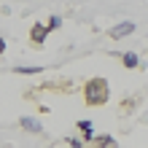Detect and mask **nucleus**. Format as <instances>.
<instances>
[{
    "label": "nucleus",
    "mask_w": 148,
    "mask_h": 148,
    "mask_svg": "<svg viewBox=\"0 0 148 148\" xmlns=\"http://www.w3.org/2000/svg\"><path fill=\"white\" fill-rule=\"evenodd\" d=\"M84 97L89 105H105L108 102V81L105 78H92L84 86Z\"/></svg>",
    "instance_id": "f257e3e1"
},
{
    "label": "nucleus",
    "mask_w": 148,
    "mask_h": 148,
    "mask_svg": "<svg viewBox=\"0 0 148 148\" xmlns=\"http://www.w3.org/2000/svg\"><path fill=\"white\" fill-rule=\"evenodd\" d=\"M132 32H135V22H119L116 24V27H113L110 30V38H127V35H132Z\"/></svg>",
    "instance_id": "f03ea898"
},
{
    "label": "nucleus",
    "mask_w": 148,
    "mask_h": 148,
    "mask_svg": "<svg viewBox=\"0 0 148 148\" xmlns=\"http://www.w3.org/2000/svg\"><path fill=\"white\" fill-rule=\"evenodd\" d=\"M49 32H51V30L46 27V24H32V30H30V40L40 46V43L46 40V35H49Z\"/></svg>",
    "instance_id": "7ed1b4c3"
},
{
    "label": "nucleus",
    "mask_w": 148,
    "mask_h": 148,
    "mask_svg": "<svg viewBox=\"0 0 148 148\" xmlns=\"http://www.w3.org/2000/svg\"><path fill=\"white\" fill-rule=\"evenodd\" d=\"M19 124H22L24 129H27V132H43V127H40V121H38V119H30V116H24V119L19 121Z\"/></svg>",
    "instance_id": "20e7f679"
},
{
    "label": "nucleus",
    "mask_w": 148,
    "mask_h": 148,
    "mask_svg": "<svg viewBox=\"0 0 148 148\" xmlns=\"http://www.w3.org/2000/svg\"><path fill=\"white\" fill-rule=\"evenodd\" d=\"M94 145H97V148H119L110 135H97V137H94Z\"/></svg>",
    "instance_id": "39448f33"
},
{
    "label": "nucleus",
    "mask_w": 148,
    "mask_h": 148,
    "mask_svg": "<svg viewBox=\"0 0 148 148\" xmlns=\"http://www.w3.org/2000/svg\"><path fill=\"white\" fill-rule=\"evenodd\" d=\"M78 129L84 132V137H86V140H94V137H97V135H94V127H92V121H78Z\"/></svg>",
    "instance_id": "423d86ee"
},
{
    "label": "nucleus",
    "mask_w": 148,
    "mask_h": 148,
    "mask_svg": "<svg viewBox=\"0 0 148 148\" xmlns=\"http://www.w3.org/2000/svg\"><path fill=\"white\" fill-rule=\"evenodd\" d=\"M121 62H124V67H137V65H140V59H137L135 51H127V54L121 57Z\"/></svg>",
    "instance_id": "0eeeda50"
},
{
    "label": "nucleus",
    "mask_w": 148,
    "mask_h": 148,
    "mask_svg": "<svg viewBox=\"0 0 148 148\" xmlns=\"http://www.w3.org/2000/svg\"><path fill=\"white\" fill-rule=\"evenodd\" d=\"M43 70V67H35V65H32V67H16V73H22V75H32V73H40Z\"/></svg>",
    "instance_id": "6e6552de"
},
{
    "label": "nucleus",
    "mask_w": 148,
    "mask_h": 148,
    "mask_svg": "<svg viewBox=\"0 0 148 148\" xmlns=\"http://www.w3.org/2000/svg\"><path fill=\"white\" fill-rule=\"evenodd\" d=\"M59 24H62V16H51L46 27H49V30H59Z\"/></svg>",
    "instance_id": "1a4fd4ad"
},
{
    "label": "nucleus",
    "mask_w": 148,
    "mask_h": 148,
    "mask_svg": "<svg viewBox=\"0 0 148 148\" xmlns=\"http://www.w3.org/2000/svg\"><path fill=\"white\" fill-rule=\"evenodd\" d=\"M67 145H70V148H81L84 143H81V140H78V137H67Z\"/></svg>",
    "instance_id": "9d476101"
},
{
    "label": "nucleus",
    "mask_w": 148,
    "mask_h": 148,
    "mask_svg": "<svg viewBox=\"0 0 148 148\" xmlns=\"http://www.w3.org/2000/svg\"><path fill=\"white\" fill-rule=\"evenodd\" d=\"M3 51H5V40L0 38V54H3Z\"/></svg>",
    "instance_id": "9b49d317"
}]
</instances>
